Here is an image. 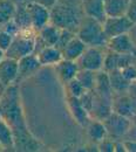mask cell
<instances>
[{"instance_id":"1","label":"cell","mask_w":136,"mask_h":152,"mask_svg":"<svg viewBox=\"0 0 136 152\" xmlns=\"http://www.w3.org/2000/svg\"><path fill=\"white\" fill-rule=\"evenodd\" d=\"M51 11V22L60 28L76 32L79 23L83 18L81 4L76 6L69 2H61L58 0Z\"/></svg>"},{"instance_id":"2","label":"cell","mask_w":136,"mask_h":152,"mask_svg":"<svg viewBox=\"0 0 136 152\" xmlns=\"http://www.w3.org/2000/svg\"><path fill=\"white\" fill-rule=\"evenodd\" d=\"M75 34L88 47H106L108 42L103 29V22L86 15H83L80 21Z\"/></svg>"},{"instance_id":"3","label":"cell","mask_w":136,"mask_h":152,"mask_svg":"<svg viewBox=\"0 0 136 152\" xmlns=\"http://www.w3.org/2000/svg\"><path fill=\"white\" fill-rule=\"evenodd\" d=\"M38 32L29 28H22L14 35L10 48L5 52V56L12 57L14 60H20L21 57L33 54L37 46Z\"/></svg>"},{"instance_id":"4","label":"cell","mask_w":136,"mask_h":152,"mask_svg":"<svg viewBox=\"0 0 136 152\" xmlns=\"http://www.w3.org/2000/svg\"><path fill=\"white\" fill-rule=\"evenodd\" d=\"M106 54L107 47H87L75 62L80 70L100 72L103 69Z\"/></svg>"},{"instance_id":"5","label":"cell","mask_w":136,"mask_h":152,"mask_svg":"<svg viewBox=\"0 0 136 152\" xmlns=\"http://www.w3.org/2000/svg\"><path fill=\"white\" fill-rule=\"evenodd\" d=\"M104 126L107 129L108 136L113 138H120L127 134L130 128V119L129 117H126L123 115H120L112 111L103 121Z\"/></svg>"},{"instance_id":"6","label":"cell","mask_w":136,"mask_h":152,"mask_svg":"<svg viewBox=\"0 0 136 152\" xmlns=\"http://www.w3.org/2000/svg\"><path fill=\"white\" fill-rule=\"evenodd\" d=\"M133 27H134V21L128 15L107 17L103 21V29L108 39L129 33V31Z\"/></svg>"},{"instance_id":"7","label":"cell","mask_w":136,"mask_h":152,"mask_svg":"<svg viewBox=\"0 0 136 152\" xmlns=\"http://www.w3.org/2000/svg\"><path fill=\"white\" fill-rule=\"evenodd\" d=\"M26 7L29 14L31 25L37 32L51 22V11L46 6L39 4L38 1H29L26 2Z\"/></svg>"},{"instance_id":"8","label":"cell","mask_w":136,"mask_h":152,"mask_svg":"<svg viewBox=\"0 0 136 152\" xmlns=\"http://www.w3.org/2000/svg\"><path fill=\"white\" fill-rule=\"evenodd\" d=\"M19 64L18 60L4 56L0 61V86L5 89L18 81Z\"/></svg>"},{"instance_id":"9","label":"cell","mask_w":136,"mask_h":152,"mask_svg":"<svg viewBox=\"0 0 136 152\" xmlns=\"http://www.w3.org/2000/svg\"><path fill=\"white\" fill-rule=\"evenodd\" d=\"M106 47H107V49H109L114 53L124 54V55H130L134 50L133 40H132L130 35L128 33L108 39V42H107Z\"/></svg>"},{"instance_id":"10","label":"cell","mask_w":136,"mask_h":152,"mask_svg":"<svg viewBox=\"0 0 136 152\" xmlns=\"http://www.w3.org/2000/svg\"><path fill=\"white\" fill-rule=\"evenodd\" d=\"M35 54L41 67H49V66L55 67L63 58L61 49H59L57 46H43L35 52Z\"/></svg>"},{"instance_id":"11","label":"cell","mask_w":136,"mask_h":152,"mask_svg":"<svg viewBox=\"0 0 136 152\" xmlns=\"http://www.w3.org/2000/svg\"><path fill=\"white\" fill-rule=\"evenodd\" d=\"M18 64H19V76H18V80L28 78L32 75H34L41 68V64H40L35 53L21 57L20 60H18Z\"/></svg>"},{"instance_id":"12","label":"cell","mask_w":136,"mask_h":152,"mask_svg":"<svg viewBox=\"0 0 136 152\" xmlns=\"http://www.w3.org/2000/svg\"><path fill=\"white\" fill-rule=\"evenodd\" d=\"M55 70H57L59 80L62 83L67 84L68 82H71L72 80H74L76 77L80 69H79L78 63L75 61L62 58L58 64L55 66Z\"/></svg>"},{"instance_id":"13","label":"cell","mask_w":136,"mask_h":152,"mask_svg":"<svg viewBox=\"0 0 136 152\" xmlns=\"http://www.w3.org/2000/svg\"><path fill=\"white\" fill-rule=\"evenodd\" d=\"M61 31H62V28H60L57 25L49 22L38 32L37 40L41 42V45H42L41 47H43V46H57L59 38H60V34H61Z\"/></svg>"},{"instance_id":"14","label":"cell","mask_w":136,"mask_h":152,"mask_svg":"<svg viewBox=\"0 0 136 152\" xmlns=\"http://www.w3.org/2000/svg\"><path fill=\"white\" fill-rule=\"evenodd\" d=\"M103 7L107 17L128 15L132 8V0H103Z\"/></svg>"},{"instance_id":"15","label":"cell","mask_w":136,"mask_h":152,"mask_svg":"<svg viewBox=\"0 0 136 152\" xmlns=\"http://www.w3.org/2000/svg\"><path fill=\"white\" fill-rule=\"evenodd\" d=\"M88 46L81 40L80 38L76 37V34L71 39L66 46L61 49L62 52V56L66 60H71V61H76L79 57L82 55V53L86 50Z\"/></svg>"},{"instance_id":"16","label":"cell","mask_w":136,"mask_h":152,"mask_svg":"<svg viewBox=\"0 0 136 152\" xmlns=\"http://www.w3.org/2000/svg\"><path fill=\"white\" fill-rule=\"evenodd\" d=\"M81 6L86 17L99 20L101 22H103L107 18L103 7V0H81Z\"/></svg>"},{"instance_id":"17","label":"cell","mask_w":136,"mask_h":152,"mask_svg":"<svg viewBox=\"0 0 136 152\" xmlns=\"http://www.w3.org/2000/svg\"><path fill=\"white\" fill-rule=\"evenodd\" d=\"M68 107L72 111V115L74 119L78 122L80 125L86 126L88 122L90 121V115L87 111V109L83 107L80 97H74V96L68 95Z\"/></svg>"},{"instance_id":"18","label":"cell","mask_w":136,"mask_h":152,"mask_svg":"<svg viewBox=\"0 0 136 152\" xmlns=\"http://www.w3.org/2000/svg\"><path fill=\"white\" fill-rule=\"evenodd\" d=\"M87 130V137L90 142H93L94 144H100L103 139H106L108 137L107 129L104 126V123L100 119H92L88 122V124L86 125Z\"/></svg>"},{"instance_id":"19","label":"cell","mask_w":136,"mask_h":152,"mask_svg":"<svg viewBox=\"0 0 136 152\" xmlns=\"http://www.w3.org/2000/svg\"><path fill=\"white\" fill-rule=\"evenodd\" d=\"M0 148L2 150L14 149V136L12 128L4 118H0Z\"/></svg>"},{"instance_id":"20","label":"cell","mask_w":136,"mask_h":152,"mask_svg":"<svg viewBox=\"0 0 136 152\" xmlns=\"http://www.w3.org/2000/svg\"><path fill=\"white\" fill-rule=\"evenodd\" d=\"M17 4L13 0H0V27L14 18Z\"/></svg>"},{"instance_id":"21","label":"cell","mask_w":136,"mask_h":152,"mask_svg":"<svg viewBox=\"0 0 136 152\" xmlns=\"http://www.w3.org/2000/svg\"><path fill=\"white\" fill-rule=\"evenodd\" d=\"M96 73L97 72H92V70H79L75 78L87 91H90L94 90L96 84Z\"/></svg>"},{"instance_id":"22","label":"cell","mask_w":136,"mask_h":152,"mask_svg":"<svg viewBox=\"0 0 136 152\" xmlns=\"http://www.w3.org/2000/svg\"><path fill=\"white\" fill-rule=\"evenodd\" d=\"M113 111L128 117L134 111V103L130 101L129 97H120V99L114 103Z\"/></svg>"},{"instance_id":"23","label":"cell","mask_w":136,"mask_h":152,"mask_svg":"<svg viewBox=\"0 0 136 152\" xmlns=\"http://www.w3.org/2000/svg\"><path fill=\"white\" fill-rule=\"evenodd\" d=\"M67 90H68V95L74 96V97H81L87 90L81 86V83L79 82L76 78L72 80L71 82H68L67 84Z\"/></svg>"},{"instance_id":"24","label":"cell","mask_w":136,"mask_h":152,"mask_svg":"<svg viewBox=\"0 0 136 152\" xmlns=\"http://www.w3.org/2000/svg\"><path fill=\"white\" fill-rule=\"evenodd\" d=\"M13 38H14L13 34H11L10 32L0 28V49L4 53L10 48V46H11V43L13 41Z\"/></svg>"},{"instance_id":"25","label":"cell","mask_w":136,"mask_h":152,"mask_svg":"<svg viewBox=\"0 0 136 152\" xmlns=\"http://www.w3.org/2000/svg\"><path fill=\"white\" fill-rule=\"evenodd\" d=\"M99 145V149L100 151H107V152H110V151H115V142L114 140H110L108 138L103 139Z\"/></svg>"},{"instance_id":"26","label":"cell","mask_w":136,"mask_h":152,"mask_svg":"<svg viewBox=\"0 0 136 152\" xmlns=\"http://www.w3.org/2000/svg\"><path fill=\"white\" fill-rule=\"evenodd\" d=\"M123 143H124L126 151L136 152V139H130V140H127V142H123Z\"/></svg>"},{"instance_id":"27","label":"cell","mask_w":136,"mask_h":152,"mask_svg":"<svg viewBox=\"0 0 136 152\" xmlns=\"http://www.w3.org/2000/svg\"><path fill=\"white\" fill-rule=\"evenodd\" d=\"M4 56H5V53H4V52L0 49V61L2 60V57H4Z\"/></svg>"},{"instance_id":"28","label":"cell","mask_w":136,"mask_h":152,"mask_svg":"<svg viewBox=\"0 0 136 152\" xmlns=\"http://www.w3.org/2000/svg\"><path fill=\"white\" fill-rule=\"evenodd\" d=\"M0 118H2V114H1V107H0Z\"/></svg>"},{"instance_id":"29","label":"cell","mask_w":136,"mask_h":152,"mask_svg":"<svg viewBox=\"0 0 136 152\" xmlns=\"http://www.w3.org/2000/svg\"><path fill=\"white\" fill-rule=\"evenodd\" d=\"M0 28H1V27H0Z\"/></svg>"},{"instance_id":"30","label":"cell","mask_w":136,"mask_h":152,"mask_svg":"<svg viewBox=\"0 0 136 152\" xmlns=\"http://www.w3.org/2000/svg\"><path fill=\"white\" fill-rule=\"evenodd\" d=\"M0 149H1V148H0Z\"/></svg>"}]
</instances>
